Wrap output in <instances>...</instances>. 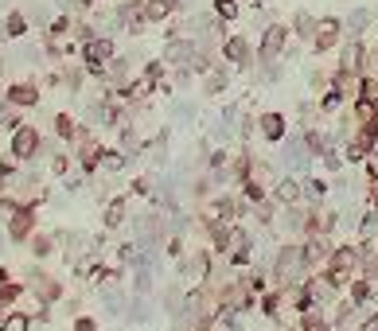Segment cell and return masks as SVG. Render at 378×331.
I'll return each instance as SVG.
<instances>
[{"label": "cell", "mask_w": 378, "mask_h": 331, "mask_svg": "<svg viewBox=\"0 0 378 331\" xmlns=\"http://www.w3.org/2000/svg\"><path fill=\"white\" fill-rule=\"evenodd\" d=\"M335 43H340V20H316L312 24V47L331 51Z\"/></svg>", "instance_id": "obj_1"}, {"label": "cell", "mask_w": 378, "mask_h": 331, "mask_svg": "<svg viewBox=\"0 0 378 331\" xmlns=\"http://www.w3.org/2000/svg\"><path fill=\"white\" fill-rule=\"evenodd\" d=\"M285 47V27H269L265 32V43H261V59L265 62H273V55Z\"/></svg>", "instance_id": "obj_2"}, {"label": "cell", "mask_w": 378, "mask_h": 331, "mask_svg": "<svg viewBox=\"0 0 378 331\" xmlns=\"http://www.w3.org/2000/svg\"><path fill=\"white\" fill-rule=\"evenodd\" d=\"M226 59H231V62H246V59H250V47H246L242 36L226 39Z\"/></svg>", "instance_id": "obj_3"}, {"label": "cell", "mask_w": 378, "mask_h": 331, "mask_svg": "<svg viewBox=\"0 0 378 331\" xmlns=\"http://www.w3.org/2000/svg\"><path fill=\"white\" fill-rule=\"evenodd\" d=\"M172 12V0H148L145 4V20H164Z\"/></svg>", "instance_id": "obj_4"}, {"label": "cell", "mask_w": 378, "mask_h": 331, "mask_svg": "<svg viewBox=\"0 0 378 331\" xmlns=\"http://www.w3.org/2000/svg\"><path fill=\"white\" fill-rule=\"evenodd\" d=\"M261 129H265L269 141H277L281 133H285V121H281L277 113H265V117H261Z\"/></svg>", "instance_id": "obj_5"}, {"label": "cell", "mask_w": 378, "mask_h": 331, "mask_svg": "<svg viewBox=\"0 0 378 331\" xmlns=\"http://www.w3.org/2000/svg\"><path fill=\"white\" fill-rule=\"evenodd\" d=\"M359 62H363V47H359V43H347V51H343V71H359Z\"/></svg>", "instance_id": "obj_6"}, {"label": "cell", "mask_w": 378, "mask_h": 331, "mask_svg": "<svg viewBox=\"0 0 378 331\" xmlns=\"http://www.w3.org/2000/svg\"><path fill=\"white\" fill-rule=\"evenodd\" d=\"M215 12H219L222 20H234V16H238V0H215Z\"/></svg>", "instance_id": "obj_7"}, {"label": "cell", "mask_w": 378, "mask_h": 331, "mask_svg": "<svg viewBox=\"0 0 378 331\" xmlns=\"http://www.w3.org/2000/svg\"><path fill=\"white\" fill-rule=\"evenodd\" d=\"M32 148H36V133H20V137H16V152H20V156H27V152H32Z\"/></svg>", "instance_id": "obj_8"}, {"label": "cell", "mask_w": 378, "mask_h": 331, "mask_svg": "<svg viewBox=\"0 0 378 331\" xmlns=\"http://www.w3.org/2000/svg\"><path fill=\"white\" fill-rule=\"evenodd\" d=\"M12 98H16V102H32V98H36V90H27V86H16Z\"/></svg>", "instance_id": "obj_9"}, {"label": "cell", "mask_w": 378, "mask_h": 331, "mask_svg": "<svg viewBox=\"0 0 378 331\" xmlns=\"http://www.w3.org/2000/svg\"><path fill=\"white\" fill-rule=\"evenodd\" d=\"M20 323H24V319H12V328H4V331H24Z\"/></svg>", "instance_id": "obj_10"}]
</instances>
